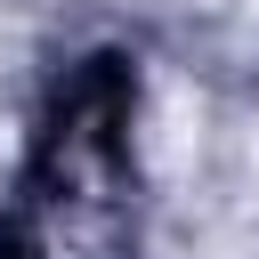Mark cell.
<instances>
[{"instance_id":"cell-1","label":"cell","mask_w":259,"mask_h":259,"mask_svg":"<svg viewBox=\"0 0 259 259\" xmlns=\"http://www.w3.org/2000/svg\"><path fill=\"white\" fill-rule=\"evenodd\" d=\"M186 121H202V105H194V97H178V89H170V113H162V121H154V130H162V138H154V146H146V154H154V170H178V154H186V138H194V130H186Z\"/></svg>"},{"instance_id":"cell-2","label":"cell","mask_w":259,"mask_h":259,"mask_svg":"<svg viewBox=\"0 0 259 259\" xmlns=\"http://www.w3.org/2000/svg\"><path fill=\"white\" fill-rule=\"evenodd\" d=\"M251 186H259V130H251Z\"/></svg>"}]
</instances>
